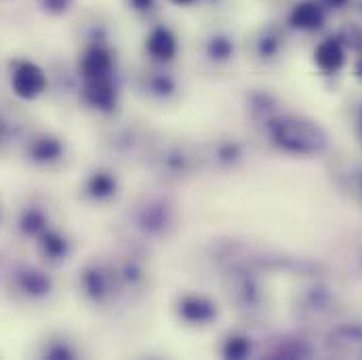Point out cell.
Listing matches in <instances>:
<instances>
[{"label":"cell","instance_id":"cell-6","mask_svg":"<svg viewBox=\"0 0 362 360\" xmlns=\"http://www.w3.org/2000/svg\"><path fill=\"white\" fill-rule=\"evenodd\" d=\"M83 81H97V79H112L114 72V55L101 47L93 45L90 49L85 51L81 64H78Z\"/></svg>","mask_w":362,"mask_h":360},{"label":"cell","instance_id":"cell-16","mask_svg":"<svg viewBox=\"0 0 362 360\" xmlns=\"http://www.w3.org/2000/svg\"><path fill=\"white\" fill-rule=\"evenodd\" d=\"M251 352V344L245 337H230L223 344V356L226 359H245Z\"/></svg>","mask_w":362,"mask_h":360},{"label":"cell","instance_id":"cell-18","mask_svg":"<svg viewBox=\"0 0 362 360\" xmlns=\"http://www.w3.org/2000/svg\"><path fill=\"white\" fill-rule=\"evenodd\" d=\"M42 11L49 13V15H62L70 8L72 0H38Z\"/></svg>","mask_w":362,"mask_h":360},{"label":"cell","instance_id":"cell-2","mask_svg":"<svg viewBox=\"0 0 362 360\" xmlns=\"http://www.w3.org/2000/svg\"><path fill=\"white\" fill-rule=\"evenodd\" d=\"M49 87L45 70L34 62H17L11 72V89L23 101L38 99Z\"/></svg>","mask_w":362,"mask_h":360},{"label":"cell","instance_id":"cell-17","mask_svg":"<svg viewBox=\"0 0 362 360\" xmlns=\"http://www.w3.org/2000/svg\"><path fill=\"white\" fill-rule=\"evenodd\" d=\"M150 89H152V93L160 95V97H169V95L175 93V81L169 74H156L150 81Z\"/></svg>","mask_w":362,"mask_h":360},{"label":"cell","instance_id":"cell-1","mask_svg":"<svg viewBox=\"0 0 362 360\" xmlns=\"http://www.w3.org/2000/svg\"><path fill=\"white\" fill-rule=\"evenodd\" d=\"M270 133L276 146L295 154H314L327 146V133L316 122L303 118L272 120Z\"/></svg>","mask_w":362,"mask_h":360},{"label":"cell","instance_id":"cell-7","mask_svg":"<svg viewBox=\"0 0 362 360\" xmlns=\"http://www.w3.org/2000/svg\"><path fill=\"white\" fill-rule=\"evenodd\" d=\"M314 62H316V66H318L322 72L333 74V72H337V70L344 68V64H346V49H344V45H341L339 40L327 38V40H322V42L316 47V51H314Z\"/></svg>","mask_w":362,"mask_h":360},{"label":"cell","instance_id":"cell-15","mask_svg":"<svg viewBox=\"0 0 362 360\" xmlns=\"http://www.w3.org/2000/svg\"><path fill=\"white\" fill-rule=\"evenodd\" d=\"M234 53V45L228 36H211L209 42H206V55L213 59V62H228Z\"/></svg>","mask_w":362,"mask_h":360},{"label":"cell","instance_id":"cell-14","mask_svg":"<svg viewBox=\"0 0 362 360\" xmlns=\"http://www.w3.org/2000/svg\"><path fill=\"white\" fill-rule=\"evenodd\" d=\"M19 230L30 236V238H38L42 232L49 230V217L45 215L42 209H36V207H30L21 213L19 217Z\"/></svg>","mask_w":362,"mask_h":360},{"label":"cell","instance_id":"cell-5","mask_svg":"<svg viewBox=\"0 0 362 360\" xmlns=\"http://www.w3.org/2000/svg\"><path fill=\"white\" fill-rule=\"evenodd\" d=\"M83 101L103 114H110L118 105V89L112 79H97V81H85L83 85Z\"/></svg>","mask_w":362,"mask_h":360},{"label":"cell","instance_id":"cell-8","mask_svg":"<svg viewBox=\"0 0 362 360\" xmlns=\"http://www.w3.org/2000/svg\"><path fill=\"white\" fill-rule=\"evenodd\" d=\"M291 25L297 30H318L325 23V11L322 4H318L316 0H301L299 4H295V8L291 11L288 17Z\"/></svg>","mask_w":362,"mask_h":360},{"label":"cell","instance_id":"cell-19","mask_svg":"<svg viewBox=\"0 0 362 360\" xmlns=\"http://www.w3.org/2000/svg\"><path fill=\"white\" fill-rule=\"evenodd\" d=\"M47 359H74V352H72L66 344H55V346H51V348L47 350Z\"/></svg>","mask_w":362,"mask_h":360},{"label":"cell","instance_id":"cell-23","mask_svg":"<svg viewBox=\"0 0 362 360\" xmlns=\"http://www.w3.org/2000/svg\"><path fill=\"white\" fill-rule=\"evenodd\" d=\"M356 74L362 79V57L358 59V64H356Z\"/></svg>","mask_w":362,"mask_h":360},{"label":"cell","instance_id":"cell-4","mask_svg":"<svg viewBox=\"0 0 362 360\" xmlns=\"http://www.w3.org/2000/svg\"><path fill=\"white\" fill-rule=\"evenodd\" d=\"M180 40L175 32L167 25H156L146 36V53L156 64H171L177 57Z\"/></svg>","mask_w":362,"mask_h":360},{"label":"cell","instance_id":"cell-22","mask_svg":"<svg viewBox=\"0 0 362 360\" xmlns=\"http://www.w3.org/2000/svg\"><path fill=\"white\" fill-rule=\"evenodd\" d=\"M322 2H325V4H329V6H335V8L346 4V0H322Z\"/></svg>","mask_w":362,"mask_h":360},{"label":"cell","instance_id":"cell-21","mask_svg":"<svg viewBox=\"0 0 362 360\" xmlns=\"http://www.w3.org/2000/svg\"><path fill=\"white\" fill-rule=\"evenodd\" d=\"M169 2H173V4H177V6H192V4H196L198 0H169Z\"/></svg>","mask_w":362,"mask_h":360},{"label":"cell","instance_id":"cell-3","mask_svg":"<svg viewBox=\"0 0 362 360\" xmlns=\"http://www.w3.org/2000/svg\"><path fill=\"white\" fill-rule=\"evenodd\" d=\"M177 316L189 327H206L217 318V306L204 295H183L177 301Z\"/></svg>","mask_w":362,"mask_h":360},{"label":"cell","instance_id":"cell-10","mask_svg":"<svg viewBox=\"0 0 362 360\" xmlns=\"http://www.w3.org/2000/svg\"><path fill=\"white\" fill-rule=\"evenodd\" d=\"M15 284L17 289L28 295V297H45L51 293L53 289V282L51 278L40 270H34V268H23V270L17 272L15 276Z\"/></svg>","mask_w":362,"mask_h":360},{"label":"cell","instance_id":"cell-9","mask_svg":"<svg viewBox=\"0 0 362 360\" xmlns=\"http://www.w3.org/2000/svg\"><path fill=\"white\" fill-rule=\"evenodd\" d=\"M28 156L38 165H51L64 156V144L53 135H38L30 141Z\"/></svg>","mask_w":362,"mask_h":360},{"label":"cell","instance_id":"cell-20","mask_svg":"<svg viewBox=\"0 0 362 360\" xmlns=\"http://www.w3.org/2000/svg\"><path fill=\"white\" fill-rule=\"evenodd\" d=\"M129 6L137 13H150L156 6V0H129Z\"/></svg>","mask_w":362,"mask_h":360},{"label":"cell","instance_id":"cell-11","mask_svg":"<svg viewBox=\"0 0 362 360\" xmlns=\"http://www.w3.org/2000/svg\"><path fill=\"white\" fill-rule=\"evenodd\" d=\"M83 289L89 295L93 301H103L110 295L112 289V278L110 274L99 268V266H90L83 272Z\"/></svg>","mask_w":362,"mask_h":360},{"label":"cell","instance_id":"cell-13","mask_svg":"<svg viewBox=\"0 0 362 360\" xmlns=\"http://www.w3.org/2000/svg\"><path fill=\"white\" fill-rule=\"evenodd\" d=\"M85 192L93 200H110L118 192V180L110 171H95L85 183Z\"/></svg>","mask_w":362,"mask_h":360},{"label":"cell","instance_id":"cell-12","mask_svg":"<svg viewBox=\"0 0 362 360\" xmlns=\"http://www.w3.org/2000/svg\"><path fill=\"white\" fill-rule=\"evenodd\" d=\"M36 240H38L40 253H42L47 260H51V262L66 260L68 253H70V245H68L66 236H62L57 230H51V228H49V230L42 232Z\"/></svg>","mask_w":362,"mask_h":360},{"label":"cell","instance_id":"cell-24","mask_svg":"<svg viewBox=\"0 0 362 360\" xmlns=\"http://www.w3.org/2000/svg\"><path fill=\"white\" fill-rule=\"evenodd\" d=\"M4 131H6V129H4V122H2V120H0V139H2V137H4Z\"/></svg>","mask_w":362,"mask_h":360}]
</instances>
